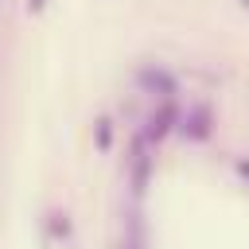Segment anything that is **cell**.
Returning a JSON list of instances; mask_svg holds the SVG:
<instances>
[{"label": "cell", "instance_id": "cell-1", "mask_svg": "<svg viewBox=\"0 0 249 249\" xmlns=\"http://www.w3.org/2000/svg\"><path fill=\"white\" fill-rule=\"evenodd\" d=\"M175 132H179V136H187V140H195V144L210 140V132H214V109H210L206 101L187 105V109L179 113V128H175Z\"/></svg>", "mask_w": 249, "mask_h": 249}, {"label": "cell", "instance_id": "cell-2", "mask_svg": "<svg viewBox=\"0 0 249 249\" xmlns=\"http://www.w3.org/2000/svg\"><path fill=\"white\" fill-rule=\"evenodd\" d=\"M136 86H140L144 93L160 97V101H175V93H179L175 78H171L163 66H156V62H148V66H140V70H136Z\"/></svg>", "mask_w": 249, "mask_h": 249}, {"label": "cell", "instance_id": "cell-3", "mask_svg": "<svg viewBox=\"0 0 249 249\" xmlns=\"http://www.w3.org/2000/svg\"><path fill=\"white\" fill-rule=\"evenodd\" d=\"M171 128H179V109H175V101H160V109L148 117V128H144L140 136L152 140V144H160Z\"/></svg>", "mask_w": 249, "mask_h": 249}, {"label": "cell", "instance_id": "cell-4", "mask_svg": "<svg viewBox=\"0 0 249 249\" xmlns=\"http://www.w3.org/2000/svg\"><path fill=\"white\" fill-rule=\"evenodd\" d=\"M148 144L152 140H136L132 144V156H128V171H132V191L140 195L144 191V183H148V171H152V156H148Z\"/></svg>", "mask_w": 249, "mask_h": 249}, {"label": "cell", "instance_id": "cell-5", "mask_svg": "<svg viewBox=\"0 0 249 249\" xmlns=\"http://www.w3.org/2000/svg\"><path fill=\"white\" fill-rule=\"evenodd\" d=\"M47 230L54 241H70V214L66 210H51L47 214Z\"/></svg>", "mask_w": 249, "mask_h": 249}, {"label": "cell", "instance_id": "cell-6", "mask_svg": "<svg viewBox=\"0 0 249 249\" xmlns=\"http://www.w3.org/2000/svg\"><path fill=\"white\" fill-rule=\"evenodd\" d=\"M93 144H97V152H109L113 148V121L109 117H97L93 121Z\"/></svg>", "mask_w": 249, "mask_h": 249}, {"label": "cell", "instance_id": "cell-7", "mask_svg": "<svg viewBox=\"0 0 249 249\" xmlns=\"http://www.w3.org/2000/svg\"><path fill=\"white\" fill-rule=\"evenodd\" d=\"M43 8H47V0H27V12H31V16H39Z\"/></svg>", "mask_w": 249, "mask_h": 249}, {"label": "cell", "instance_id": "cell-8", "mask_svg": "<svg viewBox=\"0 0 249 249\" xmlns=\"http://www.w3.org/2000/svg\"><path fill=\"white\" fill-rule=\"evenodd\" d=\"M237 175H241V179H249V156H241V160H237Z\"/></svg>", "mask_w": 249, "mask_h": 249}, {"label": "cell", "instance_id": "cell-9", "mask_svg": "<svg viewBox=\"0 0 249 249\" xmlns=\"http://www.w3.org/2000/svg\"><path fill=\"white\" fill-rule=\"evenodd\" d=\"M124 249H140V241H136V237H128V241H124Z\"/></svg>", "mask_w": 249, "mask_h": 249}, {"label": "cell", "instance_id": "cell-10", "mask_svg": "<svg viewBox=\"0 0 249 249\" xmlns=\"http://www.w3.org/2000/svg\"><path fill=\"white\" fill-rule=\"evenodd\" d=\"M237 4H241V8H245V12H249V0H237Z\"/></svg>", "mask_w": 249, "mask_h": 249}]
</instances>
